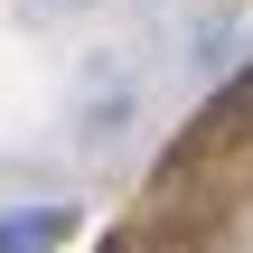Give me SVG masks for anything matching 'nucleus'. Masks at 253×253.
<instances>
[{
  "label": "nucleus",
  "mask_w": 253,
  "mask_h": 253,
  "mask_svg": "<svg viewBox=\"0 0 253 253\" xmlns=\"http://www.w3.org/2000/svg\"><path fill=\"white\" fill-rule=\"evenodd\" d=\"M66 235H75L66 207H19V216H0V253H56Z\"/></svg>",
  "instance_id": "obj_1"
},
{
  "label": "nucleus",
  "mask_w": 253,
  "mask_h": 253,
  "mask_svg": "<svg viewBox=\"0 0 253 253\" xmlns=\"http://www.w3.org/2000/svg\"><path fill=\"white\" fill-rule=\"evenodd\" d=\"M66 9H94V0H66Z\"/></svg>",
  "instance_id": "obj_2"
}]
</instances>
